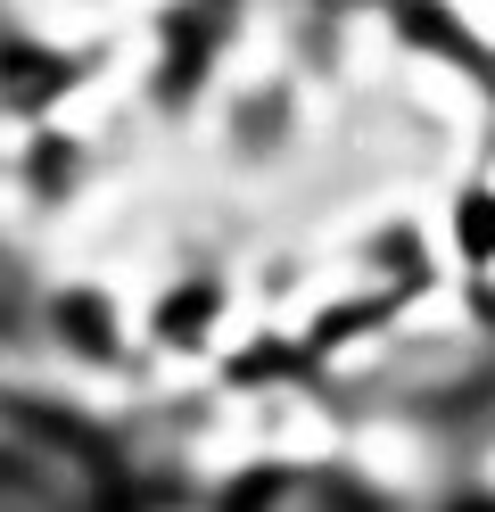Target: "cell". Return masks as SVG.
Wrapping results in <instances>:
<instances>
[{"mask_svg": "<svg viewBox=\"0 0 495 512\" xmlns=\"http://www.w3.org/2000/svg\"><path fill=\"white\" fill-rule=\"evenodd\" d=\"M479 488H487V496H495V438H487V446H479Z\"/></svg>", "mask_w": 495, "mask_h": 512, "instance_id": "6da1fadb", "label": "cell"}]
</instances>
